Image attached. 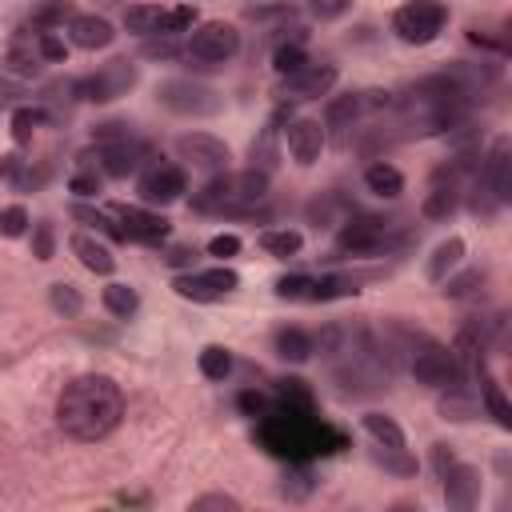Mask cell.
<instances>
[{
	"mask_svg": "<svg viewBox=\"0 0 512 512\" xmlns=\"http://www.w3.org/2000/svg\"><path fill=\"white\" fill-rule=\"evenodd\" d=\"M136 80H140V68H136V60H128V56H116V60L100 64L92 76L76 80V96H84V100H92V104H108V100H120V96H128V92L136 88Z\"/></svg>",
	"mask_w": 512,
	"mask_h": 512,
	"instance_id": "8992f818",
	"label": "cell"
},
{
	"mask_svg": "<svg viewBox=\"0 0 512 512\" xmlns=\"http://www.w3.org/2000/svg\"><path fill=\"white\" fill-rule=\"evenodd\" d=\"M240 284V276L232 272V268H200V272H184V276H176L172 280V288H176V296H184V300H200V304H208V300H224L232 288Z\"/></svg>",
	"mask_w": 512,
	"mask_h": 512,
	"instance_id": "7c38bea8",
	"label": "cell"
},
{
	"mask_svg": "<svg viewBox=\"0 0 512 512\" xmlns=\"http://www.w3.org/2000/svg\"><path fill=\"white\" fill-rule=\"evenodd\" d=\"M268 196V172L260 168H240V172H216L196 196H192V212L204 216H236L252 204H260Z\"/></svg>",
	"mask_w": 512,
	"mask_h": 512,
	"instance_id": "7a4b0ae2",
	"label": "cell"
},
{
	"mask_svg": "<svg viewBox=\"0 0 512 512\" xmlns=\"http://www.w3.org/2000/svg\"><path fill=\"white\" fill-rule=\"evenodd\" d=\"M192 256H196V248H172V252H168V256H164V260H168V264H176V268H180V264H192Z\"/></svg>",
	"mask_w": 512,
	"mask_h": 512,
	"instance_id": "6f0895ef",
	"label": "cell"
},
{
	"mask_svg": "<svg viewBox=\"0 0 512 512\" xmlns=\"http://www.w3.org/2000/svg\"><path fill=\"white\" fill-rule=\"evenodd\" d=\"M408 372H412V380L424 384V388H448V384H460L464 364L456 360L452 348H444V344L420 336V340L408 348Z\"/></svg>",
	"mask_w": 512,
	"mask_h": 512,
	"instance_id": "277c9868",
	"label": "cell"
},
{
	"mask_svg": "<svg viewBox=\"0 0 512 512\" xmlns=\"http://www.w3.org/2000/svg\"><path fill=\"white\" fill-rule=\"evenodd\" d=\"M124 136H132V124H124V120H108V124H96L92 128V140L96 144H112V140H124Z\"/></svg>",
	"mask_w": 512,
	"mask_h": 512,
	"instance_id": "7dc6e473",
	"label": "cell"
},
{
	"mask_svg": "<svg viewBox=\"0 0 512 512\" xmlns=\"http://www.w3.org/2000/svg\"><path fill=\"white\" fill-rule=\"evenodd\" d=\"M208 508H224V512H236L240 504H236L232 496H224V492H212V496H200V500H192V512H208Z\"/></svg>",
	"mask_w": 512,
	"mask_h": 512,
	"instance_id": "f907efd6",
	"label": "cell"
},
{
	"mask_svg": "<svg viewBox=\"0 0 512 512\" xmlns=\"http://www.w3.org/2000/svg\"><path fill=\"white\" fill-rule=\"evenodd\" d=\"M452 460H456V456H452V448H448V444H436V448H432V468H436V476H440Z\"/></svg>",
	"mask_w": 512,
	"mask_h": 512,
	"instance_id": "9f6ffc18",
	"label": "cell"
},
{
	"mask_svg": "<svg viewBox=\"0 0 512 512\" xmlns=\"http://www.w3.org/2000/svg\"><path fill=\"white\" fill-rule=\"evenodd\" d=\"M252 168H260V172H272V168H276V128H268V132L252 144Z\"/></svg>",
	"mask_w": 512,
	"mask_h": 512,
	"instance_id": "60d3db41",
	"label": "cell"
},
{
	"mask_svg": "<svg viewBox=\"0 0 512 512\" xmlns=\"http://www.w3.org/2000/svg\"><path fill=\"white\" fill-rule=\"evenodd\" d=\"M144 56H152V60H172V56H180V44H176L172 36H160V40H148V44H144Z\"/></svg>",
	"mask_w": 512,
	"mask_h": 512,
	"instance_id": "681fc988",
	"label": "cell"
},
{
	"mask_svg": "<svg viewBox=\"0 0 512 512\" xmlns=\"http://www.w3.org/2000/svg\"><path fill=\"white\" fill-rule=\"evenodd\" d=\"M208 252H212V256H236V252H240V236L220 232V236L208 240Z\"/></svg>",
	"mask_w": 512,
	"mask_h": 512,
	"instance_id": "f5cc1de1",
	"label": "cell"
},
{
	"mask_svg": "<svg viewBox=\"0 0 512 512\" xmlns=\"http://www.w3.org/2000/svg\"><path fill=\"white\" fill-rule=\"evenodd\" d=\"M272 64H276L280 76H292V72H300V68L308 64V52L300 48V40H292V44H280V48H276Z\"/></svg>",
	"mask_w": 512,
	"mask_h": 512,
	"instance_id": "74e56055",
	"label": "cell"
},
{
	"mask_svg": "<svg viewBox=\"0 0 512 512\" xmlns=\"http://www.w3.org/2000/svg\"><path fill=\"white\" fill-rule=\"evenodd\" d=\"M40 120H44V116H40L36 108H16V112H12V140H16V144H28V140L36 136Z\"/></svg>",
	"mask_w": 512,
	"mask_h": 512,
	"instance_id": "ab89813d",
	"label": "cell"
},
{
	"mask_svg": "<svg viewBox=\"0 0 512 512\" xmlns=\"http://www.w3.org/2000/svg\"><path fill=\"white\" fill-rule=\"evenodd\" d=\"M260 248L268 256H276V260H288V256H296L304 248V236L292 232V228H272V232H260Z\"/></svg>",
	"mask_w": 512,
	"mask_h": 512,
	"instance_id": "f546056e",
	"label": "cell"
},
{
	"mask_svg": "<svg viewBox=\"0 0 512 512\" xmlns=\"http://www.w3.org/2000/svg\"><path fill=\"white\" fill-rule=\"evenodd\" d=\"M440 480H444V500H448V508H472L476 500H480V472L472 468V464H460V460H452L444 472H440Z\"/></svg>",
	"mask_w": 512,
	"mask_h": 512,
	"instance_id": "d6986e66",
	"label": "cell"
},
{
	"mask_svg": "<svg viewBox=\"0 0 512 512\" xmlns=\"http://www.w3.org/2000/svg\"><path fill=\"white\" fill-rule=\"evenodd\" d=\"M236 404H240L248 416H260V412H264V396H260V392H240Z\"/></svg>",
	"mask_w": 512,
	"mask_h": 512,
	"instance_id": "11a10c76",
	"label": "cell"
},
{
	"mask_svg": "<svg viewBox=\"0 0 512 512\" xmlns=\"http://www.w3.org/2000/svg\"><path fill=\"white\" fill-rule=\"evenodd\" d=\"M196 12L192 8H160V4H132L124 12V28L132 36H176L184 28H192Z\"/></svg>",
	"mask_w": 512,
	"mask_h": 512,
	"instance_id": "9c48e42d",
	"label": "cell"
},
{
	"mask_svg": "<svg viewBox=\"0 0 512 512\" xmlns=\"http://www.w3.org/2000/svg\"><path fill=\"white\" fill-rule=\"evenodd\" d=\"M448 24V8L440 0H408L392 12V32L404 44H432Z\"/></svg>",
	"mask_w": 512,
	"mask_h": 512,
	"instance_id": "5b68a950",
	"label": "cell"
},
{
	"mask_svg": "<svg viewBox=\"0 0 512 512\" xmlns=\"http://www.w3.org/2000/svg\"><path fill=\"white\" fill-rule=\"evenodd\" d=\"M364 188H368L372 196H380V200H396V196L404 192V176H400L396 164L372 160V164L364 168Z\"/></svg>",
	"mask_w": 512,
	"mask_h": 512,
	"instance_id": "cb8c5ba5",
	"label": "cell"
},
{
	"mask_svg": "<svg viewBox=\"0 0 512 512\" xmlns=\"http://www.w3.org/2000/svg\"><path fill=\"white\" fill-rule=\"evenodd\" d=\"M392 220L384 216H344L336 232V248L344 256H376L392 244Z\"/></svg>",
	"mask_w": 512,
	"mask_h": 512,
	"instance_id": "52a82bcc",
	"label": "cell"
},
{
	"mask_svg": "<svg viewBox=\"0 0 512 512\" xmlns=\"http://www.w3.org/2000/svg\"><path fill=\"white\" fill-rule=\"evenodd\" d=\"M388 104V96L380 92H348V96H332L324 108V124L328 128H356L372 108Z\"/></svg>",
	"mask_w": 512,
	"mask_h": 512,
	"instance_id": "5bb4252c",
	"label": "cell"
},
{
	"mask_svg": "<svg viewBox=\"0 0 512 512\" xmlns=\"http://www.w3.org/2000/svg\"><path fill=\"white\" fill-rule=\"evenodd\" d=\"M280 396H284V400H300V404L312 400L308 388H304V380H280Z\"/></svg>",
	"mask_w": 512,
	"mask_h": 512,
	"instance_id": "db71d44e",
	"label": "cell"
},
{
	"mask_svg": "<svg viewBox=\"0 0 512 512\" xmlns=\"http://www.w3.org/2000/svg\"><path fill=\"white\" fill-rule=\"evenodd\" d=\"M200 372H204L208 380H224V376L232 372V352L220 348V344H208V348L200 352Z\"/></svg>",
	"mask_w": 512,
	"mask_h": 512,
	"instance_id": "8d00e7d4",
	"label": "cell"
},
{
	"mask_svg": "<svg viewBox=\"0 0 512 512\" xmlns=\"http://www.w3.org/2000/svg\"><path fill=\"white\" fill-rule=\"evenodd\" d=\"M484 180H488V188L496 192V200L500 204H508L512 200V144H508V136H500L496 144H492V152H488V160H484V172H480Z\"/></svg>",
	"mask_w": 512,
	"mask_h": 512,
	"instance_id": "44dd1931",
	"label": "cell"
},
{
	"mask_svg": "<svg viewBox=\"0 0 512 512\" xmlns=\"http://www.w3.org/2000/svg\"><path fill=\"white\" fill-rule=\"evenodd\" d=\"M48 300H52V308H56V312H64V316H76V312H80V304H84V300H80V292H76L72 284H64V280L48 288Z\"/></svg>",
	"mask_w": 512,
	"mask_h": 512,
	"instance_id": "b9f144b4",
	"label": "cell"
},
{
	"mask_svg": "<svg viewBox=\"0 0 512 512\" xmlns=\"http://www.w3.org/2000/svg\"><path fill=\"white\" fill-rule=\"evenodd\" d=\"M440 416L444 420H472V416H480V404L460 384H448V392L440 396Z\"/></svg>",
	"mask_w": 512,
	"mask_h": 512,
	"instance_id": "4dcf8cb0",
	"label": "cell"
},
{
	"mask_svg": "<svg viewBox=\"0 0 512 512\" xmlns=\"http://www.w3.org/2000/svg\"><path fill=\"white\" fill-rule=\"evenodd\" d=\"M464 180H456L452 172H444V168H436V176H432V188L424 192V200H420V216L424 220H452L456 212H460V204H464Z\"/></svg>",
	"mask_w": 512,
	"mask_h": 512,
	"instance_id": "4fadbf2b",
	"label": "cell"
},
{
	"mask_svg": "<svg viewBox=\"0 0 512 512\" xmlns=\"http://www.w3.org/2000/svg\"><path fill=\"white\" fill-rule=\"evenodd\" d=\"M156 100L176 116H216L224 108L220 92L200 80H164L156 88Z\"/></svg>",
	"mask_w": 512,
	"mask_h": 512,
	"instance_id": "ba28073f",
	"label": "cell"
},
{
	"mask_svg": "<svg viewBox=\"0 0 512 512\" xmlns=\"http://www.w3.org/2000/svg\"><path fill=\"white\" fill-rule=\"evenodd\" d=\"M272 344H276V356L280 360H288V364H304V360H312V336L304 332V328H276V336H272Z\"/></svg>",
	"mask_w": 512,
	"mask_h": 512,
	"instance_id": "d4e9b609",
	"label": "cell"
},
{
	"mask_svg": "<svg viewBox=\"0 0 512 512\" xmlns=\"http://www.w3.org/2000/svg\"><path fill=\"white\" fill-rule=\"evenodd\" d=\"M176 156H180L188 168L208 172V176L224 172V168H228V160H232L228 144H224L220 136H212V132H184V136L176 140Z\"/></svg>",
	"mask_w": 512,
	"mask_h": 512,
	"instance_id": "8fae6325",
	"label": "cell"
},
{
	"mask_svg": "<svg viewBox=\"0 0 512 512\" xmlns=\"http://www.w3.org/2000/svg\"><path fill=\"white\" fill-rule=\"evenodd\" d=\"M136 192H140L144 204H176V200L188 192V172H184V164L152 160V164L140 172Z\"/></svg>",
	"mask_w": 512,
	"mask_h": 512,
	"instance_id": "30bf717a",
	"label": "cell"
},
{
	"mask_svg": "<svg viewBox=\"0 0 512 512\" xmlns=\"http://www.w3.org/2000/svg\"><path fill=\"white\" fill-rule=\"evenodd\" d=\"M276 296L280 300H312V276H304V272L280 276L276 280Z\"/></svg>",
	"mask_w": 512,
	"mask_h": 512,
	"instance_id": "f35d334b",
	"label": "cell"
},
{
	"mask_svg": "<svg viewBox=\"0 0 512 512\" xmlns=\"http://www.w3.org/2000/svg\"><path fill=\"white\" fill-rule=\"evenodd\" d=\"M68 188H72L76 196H96V192H100V176H96V172H88V168H80V172H72Z\"/></svg>",
	"mask_w": 512,
	"mask_h": 512,
	"instance_id": "c3c4849f",
	"label": "cell"
},
{
	"mask_svg": "<svg viewBox=\"0 0 512 512\" xmlns=\"http://www.w3.org/2000/svg\"><path fill=\"white\" fill-rule=\"evenodd\" d=\"M68 244H72L76 260H80L88 272H96V276H108V272L116 268V256H112V252H108V244H104V240H96L92 232H76Z\"/></svg>",
	"mask_w": 512,
	"mask_h": 512,
	"instance_id": "7402d4cb",
	"label": "cell"
},
{
	"mask_svg": "<svg viewBox=\"0 0 512 512\" xmlns=\"http://www.w3.org/2000/svg\"><path fill=\"white\" fill-rule=\"evenodd\" d=\"M32 252H36V260H52V224H36Z\"/></svg>",
	"mask_w": 512,
	"mask_h": 512,
	"instance_id": "816d5d0a",
	"label": "cell"
},
{
	"mask_svg": "<svg viewBox=\"0 0 512 512\" xmlns=\"http://www.w3.org/2000/svg\"><path fill=\"white\" fill-rule=\"evenodd\" d=\"M404 448H376L372 456H376V464H384L388 472H396V476H412L416 472V460H408V456H400Z\"/></svg>",
	"mask_w": 512,
	"mask_h": 512,
	"instance_id": "ee69618b",
	"label": "cell"
},
{
	"mask_svg": "<svg viewBox=\"0 0 512 512\" xmlns=\"http://www.w3.org/2000/svg\"><path fill=\"white\" fill-rule=\"evenodd\" d=\"M100 300H104V308H108L112 316H120V320L136 316V308H140V296H136V288H128V284H108Z\"/></svg>",
	"mask_w": 512,
	"mask_h": 512,
	"instance_id": "1f68e13d",
	"label": "cell"
},
{
	"mask_svg": "<svg viewBox=\"0 0 512 512\" xmlns=\"http://www.w3.org/2000/svg\"><path fill=\"white\" fill-rule=\"evenodd\" d=\"M116 220H120V232L124 240H140V244H156L168 236V220L160 212H148V208H136V204H124L116 208Z\"/></svg>",
	"mask_w": 512,
	"mask_h": 512,
	"instance_id": "ac0fdd59",
	"label": "cell"
},
{
	"mask_svg": "<svg viewBox=\"0 0 512 512\" xmlns=\"http://www.w3.org/2000/svg\"><path fill=\"white\" fill-rule=\"evenodd\" d=\"M28 224H32V220H28V212H24L20 204L0 208V236H8V240H12V236H24Z\"/></svg>",
	"mask_w": 512,
	"mask_h": 512,
	"instance_id": "7bdbcfd3",
	"label": "cell"
},
{
	"mask_svg": "<svg viewBox=\"0 0 512 512\" xmlns=\"http://www.w3.org/2000/svg\"><path fill=\"white\" fill-rule=\"evenodd\" d=\"M284 140H288V156H292L300 168H312V164L320 160V152H324V124L312 120V116L292 120L288 132H284Z\"/></svg>",
	"mask_w": 512,
	"mask_h": 512,
	"instance_id": "9a60e30c",
	"label": "cell"
},
{
	"mask_svg": "<svg viewBox=\"0 0 512 512\" xmlns=\"http://www.w3.org/2000/svg\"><path fill=\"white\" fill-rule=\"evenodd\" d=\"M484 280H488V276H484V268H468V272L452 276L444 292H448L452 300H476V296L484 292Z\"/></svg>",
	"mask_w": 512,
	"mask_h": 512,
	"instance_id": "d6a6232c",
	"label": "cell"
},
{
	"mask_svg": "<svg viewBox=\"0 0 512 512\" xmlns=\"http://www.w3.org/2000/svg\"><path fill=\"white\" fill-rule=\"evenodd\" d=\"M68 40H72L76 48L96 52V48H108V44L116 40V28H112L104 16H96V12H76V16L68 20Z\"/></svg>",
	"mask_w": 512,
	"mask_h": 512,
	"instance_id": "ffe728a7",
	"label": "cell"
},
{
	"mask_svg": "<svg viewBox=\"0 0 512 512\" xmlns=\"http://www.w3.org/2000/svg\"><path fill=\"white\" fill-rule=\"evenodd\" d=\"M460 256H464V240H460V236H448L444 244H436L432 256H428V268H424L428 280H432V284H444L448 272L460 264Z\"/></svg>",
	"mask_w": 512,
	"mask_h": 512,
	"instance_id": "484cf974",
	"label": "cell"
},
{
	"mask_svg": "<svg viewBox=\"0 0 512 512\" xmlns=\"http://www.w3.org/2000/svg\"><path fill=\"white\" fill-rule=\"evenodd\" d=\"M240 52V32L228 20H204L188 32V40L180 44V60L208 72V68H224L232 56Z\"/></svg>",
	"mask_w": 512,
	"mask_h": 512,
	"instance_id": "3957f363",
	"label": "cell"
},
{
	"mask_svg": "<svg viewBox=\"0 0 512 512\" xmlns=\"http://www.w3.org/2000/svg\"><path fill=\"white\" fill-rule=\"evenodd\" d=\"M352 292H356V280L340 276V272L312 280V300H340V296H352Z\"/></svg>",
	"mask_w": 512,
	"mask_h": 512,
	"instance_id": "e575fe53",
	"label": "cell"
},
{
	"mask_svg": "<svg viewBox=\"0 0 512 512\" xmlns=\"http://www.w3.org/2000/svg\"><path fill=\"white\" fill-rule=\"evenodd\" d=\"M312 488H316V476L308 468H288L284 480H280V496L284 500H308Z\"/></svg>",
	"mask_w": 512,
	"mask_h": 512,
	"instance_id": "d590c367",
	"label": "cell"
},
{
	"mask_svg": "<svg viewBox=\"0 0 512 512\" xmlns=\"http://www.w3.org/2000/svg\"><path fill=\"white\" fill-rule=\"evenodd\" d=\"M32 44H36V52L44 56V64L64 60V40H60L56 32H36V36H32Z\"/></svg>",
	"mask_w": 512,
	"mask_h": 512,
	"instance_id": "bcb514c9",
	"label": "cell"
},
{
	"mask_svg": "<svg viewBox=\"0 0 512 512\" xmlns=\"http://www.w3.org/2000/svg\"><path fill=\"white\" fill-rule=\"evenodd\" d=\"M364 428H368V436L380 444V448H404L408 440H404V428L392 420V416H384V412H368L364 416Z\"/></svg>",
	"mask_w": 512,
	"mask_h": 512,
	"instance_id": "83f0119b",
	"label": "cell"
},
{
	"mask_svg": "<svg viewBox=\"0 0 512 512\" xmlns=\"http://www.w3.org/2000/svg\"><path fill=\"white\" fill-rule=\"evenodd\" d=\"M100 148V172L112 176V180H124L140 168V160L148 156V148L136 140V136H124V140H112V144H96Z\"/></svg>",
	"mask_w": 512,
	"mask_h": 512,
	"instance_id": "2e32d148",
	"label": "cell"
},
{
	"mask_svg": "<svg viewBox=\"0 0 512 512\" xmlns=\"http://www.w3.org/2000/svg\"><path fill=\"white\" fill-rule=\"evenodd\" d=\"M4 68H8L12 76H40L44 56L36 52V44H32V40H16V44L4 52Z\"/></svg>",
	"mask_w": 512,
	"mask_h": 512,
	"instance_id": "4316f807",
	"label": "cell"
},
{
	"mask_svg": "<svg viewBox=\"0 0 512 512\" xmlns=\"http://www.w3.org/2000/svg\"><path fill=\"white\" fill-rule=\"evenodd\" d=\"M120 416H124V392H120V384L112 376H100V372L68 380L60 400H56L60 432L80 440V444L104 440L120 424Z\"/></svg>",
	"mask_w": 512,
	"mask_h": 512,
	"instance_id": "6da1fadb",
	"label": "cell"
},
{
	"mask_svg": "<svg viewBox=\"0 0 512 512\" xmlns=\"http://www.w3.org/2000/svg\"><path fill=\"white\" fill-rule=\"evenodd\" d=\"M472 372H476V380H480V400H484L488 416H492L500 428H512V408H508V400H504V388L496 384V376L484 368V360H480V364H472Z\"/></svg>",
	"mask_w": 512,
	"mask_h": 512,
	"instance_id": "603a6c76",
	"label": "cell"
},
{
	"mask_svg": "<svg viewBox=\"0 0 512 512\" xmlns=\"http://www.w3.org/2000/svg\"><path fill=\"white\" fill-rule=\"evenodd\" d=\"M72 220H80V224H88L92 232H100V236H112V240H124V232H120V224L108 216V212H96V208H84V204H76L72 208Z\"/></svg>",
	"mask_w": 512,
	"mask_h": 512,
	"instance_id": "836d02e7",
	"label": "cell"
},
{
	"mask_svg": "<svg viewBox=\"0 0 512 512\" xmlns=\"http://www.w3.org/2000/svg\"><path fill=\"white\" fill-rule=\"evenodd\" d=\"M308 216H312V224H340V216H344V200L324 196V200H316V204L308 208Z\"/></svg>",
	"mask_w": 512,
	"mask_h": 512,
	"instance_id": "f6af8a7d",
	"label": "cell"
},
{
	"mask_svg": "<svg viewBox=\"0 0 512 512\" xmlns=\"http://www.w3.org/2000/svg\"><path fill=\"white\" fill-rule=\"evenodd\" d=\"M332 84H336V64H312L308 60L300 72L284 76V92L292 100H320L332 92Z\"/></svg>",
	"mask_w": 512,
	"mask_h": 512,
	"instance_id": "e0dca14e",
	"label": "cell"
},
{
	"mask_svg": "<svg viewBox=\"0 0 512 512\" xmlns=\"http://www.w3.org/2000/svg\"><path fill=\"white\" fill-rule=\"evenodd\" d=\"M72 16H76V12H72V0H44V4L32 8L28 24H32L36 32H52V28H60V24L72 20Z\"/></svg>",
	"mask_w": 512,
	"mask_h": 512,
	"instance_id": "f1b7e54d",
	"label": "cell"
}]
</instances>
